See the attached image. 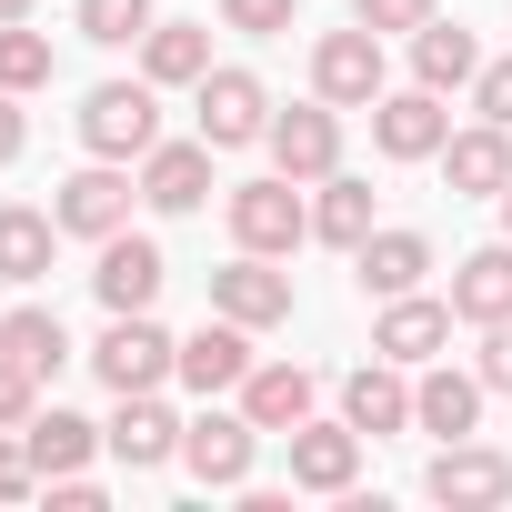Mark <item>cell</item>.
<instances>
[{"label":"cell","mask_w":512,"mask_h":512,"mask_svg":"<svg viewBox=\"0 0 512 512\" xmlns=\"http://www.w3.org/2000/svg\"><path fill=\"white\" fill-rule=\"evenodd\" d=\"M231 241H241V251H272V262H282V251H302V241H312V201H302V181H292V171L241 181V191H231Z\"/></svg>","instance_id":"6da1fadb"},{"label":"cell","mask_w":512,"mask_h":512,"mask_svg":"<svg viewBox=\"0 0 512 512\" xmlns=\"http://www.w3.org/2000/svg\"><path fill=\"white\" fill-rule=\"evenodd\" d=\"M91 372H101L111 392H161V382L181 372V342H171L151 312H111V332L91 342Z\"/></svg>","instance_id":"7a4b0ae2"},{"label":"cell","mask_w":512,"mask_h":512,"mask_svg":"<svg viewBox=\"0 0 512 512\" xmlns=\"http://www.w3.org/2000/svg\"><path fill=\"white\" fill-rule=\"evenodd\" d=\"M81 141H91V161H141V151L161 141L151 81H101V91L81 101Z\"/></svg>","instance_id":"3957f363"},{"label":"cell","mask_w":512,"mask_h":512,"mask_svg":"<svg viewBox=\"0 0 512 512\" xmlns=\"http://www.w3.org/2000/svg\"><path fill=\"white\" fill-rule=\"evenodd\" d=\"M312 91H322L332 111H372V101H382V31H372V21L322 31V41H312Z\"/></svg>","instance_id":"277c9868"},{"label":"cell","mask_w":512,"mask_h":512,"mask_svg":"<svg viewBox=\"0 0 512 512\" xmlns=\"http://www.w3.org/2000/svg\"><path fill=\"white\" fill-rule=\"evenodd\" d=\"M131 201H141V181H131L121 161H91V171H71V181L51 191V221H61L71 241H111V231H131Z\"/></svg>","instance_id":"5b68a950"},{"label":"cell","mask_w":512,"mask_h":512,"mask_svg":"<svg viewBox=\"0 0 512 512\" xmlns=\"http://www.w3.org/2000/svg\"><path fill=\"white\" fill-rule=\"evenodd\" d=\"M191 91H201V101H191V121H201V141H211V151L272 141V91L251 81V71H201Z\"/></svg>","instance_id":"8992f818"},{"label":"cell","mask_w":512,"mask_h":512,"mask_svg":"<svg viewBox=\"0 0 512 512\" xmlns=\"http://www.w3.org/2000/svg\"><path fill=\"white\" fill-rule=\"evenodd\" d=\"M251 452H262V422H251V412H201V422H181V462H191L201 492H241V482H251Z\"/></svg>","instance_id":"52a82bcc"},{"label":"cell","mask_w":512,"mask_h":512,"mask_svg":"<svg viewBox=\"0 0 512 512\" xmlns=\"http://www.w3.org/2000/svg\"><path fill=\"white\" fill-rule=\"evenodd\" d=\"M272 171H292V181H332L342 171V111L322 91L292 101V111H272Z\"/></svg>","instance_id":"ba28073f"},{"label":"cell","mask_w":512,"mask_h":512,"mask_svg":"<svg viewBox=\"0 0 512 512\" xmlns=\"http://www.w3.org/2000/svg\"><path fill=\"white\" fill-rule=\"evenodd\" d=\"M422 492L452 502V512H492V502H512V452H492V442H442L432 472H422Z\"/></svg>","instance_id":"9c48e42d"},{"label":"cell","mask_w":512,"mask_h":512,"mask_svg":"<svg viewBox=\"0 0 512 512\" xmlns=\"http://www.w3.org/2000/svg\"><path fill=\"white\" fill-rule=\"evenodd\" d=\"M161 282H171V262H161V241H141V231H111V241H101V262H91L101 312H151Z\"/></svg>","instance_id":"30bf717a"},{"label":"cell","mask_w":512,"mask_h":512,"mask_svg":"<svg viewBox=\"0 0 512 512\" xmlns=\"http://www.w3.org/2000/svg\"><path fill=\"white\" fill-rule=\"evenodd\" d=\"M211 312H231L241 332L292 322V272H272V251H241L231 272H211Z\"/></svg>","instance_id":"8fae6325"},{"label":"cell","mask_w":512,"mask_h":512,"mask_svg":"<svg viewBox=\"0 0 512 512\" xmlns=\"http://www.w3.org/2000/svg\"><path fill=\"white\" fill-rule=\"evenodd\" d=\"M372 141H382V161H432V151L452 141L442 91H382V101H372Z\"/></svg>","instance_id":"7c38bea8"},{"label":"cell","mask_w":512,"mask_h":512,"mask_svg":"<svg viewBox=\"0 0 512 512\" xmlns=\"http://www.w3.org/2000/svg\"><path fill=\"white\" fill-rule=\"evenodd\" d=\"M432 161H442V181H452L462 201H502V191H512V131H502V121H472V131H452Z\"/></svg>","instance_id":"4fadbf2b"},{"label":"cell","mask_w":512,"mask_h":512,"mask_svg":"<svg viewBox=\"0 0 512 512\" xmlns=\"http://www.w3.org/2000/svg\"><path fill=\"white\" fill-rule=\"evenodd\" d=\"M282 442H292V482L302 492H352L362 482V432L352 422H292Z\"/></svg>","instance_id":"5bb4252c"},{"label":"cell","mask_w":512,"mask_h":512,"mask_svg":"<svg viewBox=\"0 0 512 512\" xmlns=\"http://www.w3.org/2000/svg\"><path fill=\"white\" fill-rule=\"evenodd\" d=\"M141 201L151 211H201L211 201V141H151L141 151Z\"/></svg>","instance_id":"9a60e30c"},{"label":"cell","mask_w":512,"mask_h":512,"mask_svg":"<svg viewBox=\"0 0 512 512\" xmlns=\"http://www.w3.org/2000/svg\"><path fill=\"white\" fill-rule=\"evenodd\" d=\"M181 382H191L201 402H211V392H241V382H251V332H241L231 312H211V322L181 342Z\"/></svg>","instance_id":"2e32d148"},{"label":"cell","mask_w":512,"mask_h":512,"mask_svg":"<svg viewBox=\"0 0 512 512\" xmlns=\"http://www.w3.org/2000/svg\"><path fill=\"white\" fill-rule=\"evenodd\" d=\"M452 322H512V241H482L452 262Z\"/></svg>","instance_id":"e0dca14e"},{"label":"cell","mask_w":512,"mask_h":512,"mask_svg":"<svg viewBox=\"0 0 512 512\" xmlns=\"http://www.w3.org/2000/svg\"><path fill=\"white\" fill-rule=\"evenodd\" d=\"M442 342H452V302H422V292L382 302V322H372L382 362H442Z\"/></svg>","instance_id":"ac0fdd59"},{"label":"cell","mask_w":512,"mask_h":512,"mask_svg":"<svg viewBox=\"0 0 512 512\" xmlns=\"http://www.w3.org/2000/svg\"><path fill=\"white\" fill-rule=\"evenodd\" d=\"M342 422H352L362 442L412 432V382H402V362H362V372L342 382Z\"/></svg>","instance_id":"d6986e66"},{"label":"cell","mask_w":512,"mask_h":512,"mask_svg":"<svg viewBox=\"0 0 512 512\" xmlns=\"http://www.w3.org/2000/svg\"><path fill=\"white\" fill-rule=\"evenodd\" d=\"M101 452H111L121 472H161V462L181 452V422H171V412H161L151 392H121V422L101 432Z\"/></svg>","instance_id":"ffe728a7"},{"label":"cell","mask_w":512,"mask_h":512,"mask_svg":"<svg viewBox=\"0 0 512 512\" xmlns=\"http://www.w3.org/2000/svg\"><path fill=\"white\" fill-rule=\"evenodd\" d=\"M201 71H211V21H151L141 31V81L151 91H181Z\"/></svg>","instance_id":"44dd1931"},{"label":"cell","mask_w":512,"mask_h":512,"mask_svg":"<svg viewBox=\"0 0 512 512\" xmlns=\"http://www.w3.org/2000/svg\"><path fill=\"white\" fill-rule=\"evenodd\" d=\"M472 422H482V372H452V362H442V372H422V382H412V432L462 442Z\"/></svg>","instance_id":"7402d4cb"},{"label":"cell","mask_w":512,"mask_h":512,"mask_svg":"<svg viewBox=\"0 0 512 512\" xmlns=\"http://www.w3.org/2000/svg\"><path fill=\"white\" fill-rule=\"evenodd\" d=\"M352 262H362V292H372V302H402V292H422V272H432V241H422V231H372Z\"/></svg>","instance_id":"603a6c76"},{"label":"cell","mask_w":512,"mask_h":512,"mask_svg":"<svg viewBox=\"0 0 512 512\" xmlns=\"http://www.w3.org/2000/svg\"><path fill=\"white\" fill-rule=\"evenodd\" d=\"M312 372L302 362H251V382H241V412L262 422V432H292V422H312Z\"/></svg>","instance_id":"cb8c5ba5"},{"label":"cell","mask_w":512,"mask_h":512,"mask_svg":"<svg viewBox=\"0 0 512 512\" xmlns=\"http://www.w3.org/2000/svg\"><path fill=\"white\" fill-rule=\"evenodd\" d=\"M51 241H61V221L51 211H31V201H0V282H41L51 272Z\"/></svg>","instance_id":"d4e9b609"},{"label":"cell","mask_w":512,"mask_h":512,"mask_svg":"<svg viewBox=\"0 0 512 512\" xmlns=\"http://www.w3.org/2000/svg\"><path fill=\"white\" fill-rule=\"evenodd\" d=\"M21 442H31L41 482H71V472H91V452H101V432H91L81 412H31V422H21Z\"/></svg>","instance_id":"484cf974"},{"label":"cell","mask_w":512,"mask_h":512,"mask_svg":"<svg viewBox=\"0 0 512 512\" xmlns=\"http://www.w3.org/2000/svg\"><path fill=\"white\" fill-rule=\"evenodd\" d=\"M412 71H422V91H462V81L482 71V51H472V31H462V21H442V11H432V21L412 31Z\"/></svg>","instance_id":"4316f807"},{"label":"cell","mask_w":512,"mask_h":512,"mask_svg":"<svg viewBox=\"0 0 512 512\" xmlns=\"http://www.w3.org/2000/svg\"><path fill=\"white\" fill-rule=\"evenodd\" d=\"M0 352L11 362H31L41 382L71 362V332H61V312H41V302H21V312H0Z\"/></svg>","instance_id":"83f0119b"},{"label":"cell","mask_w":512,"mask_h":512,"mask_svg":"<svg viewBox=\"0 0 512 512\" xmlns=\"http://www.w3.org/2000/svg\"><path fill=\"white\" fill-rule=\"evenodd\" d=\"M312 231H322L332 251H362V241H372V181H342V171H332L322 201H312Z\"/></svg>","instance_id":"f1b7e54d"},{"label":"cell","mask_w":512,"mask_h":512,"mask_svg":"<svg viewBox=\"0 0 512 512\" xmlns=\"http://www.w3.org/2000/svg\"><path fill=\"white\" fill-rule=\"evenodd\" d=\"M51 81V41L31 21H0V91H41Z\"/></svg>","instance_id":"f546056e"},{"label":"cell","mask_w":512,"mask_h":512,"mask_svg":"<svg viewBox=\"0 0 512 512\" xmlns=\"http://www.w3.org/2000/svg\"><path fill=\"white\" fill-rule=\"evenodd\" d=\"M81 41H101V51H131L141 31H151V0H81Z\"/></svg>","instance_id":"4dcf8cb0"},{"label":"cell","mask_w":512,"mask_h":512,"mask_svg":"<svg viewBox=\"0 0 512 512\" xmlns=\"http://www.w3.org/2000/svg\"><path fill=\"white\" fill-rule=\"evenodd\" d=\"M41 412V372L31 362H11V352H0V432H21Z\"/></svg>","instance_id":"1f68e13d"},{"label":"cell","mask_w":512,"mask_h":512,"mask_svg":"<svg viewBox=\"0 0 512 512\" xmlns=\"http://www.w3.org/2000/svg\"><path fill=\"white\" fill-rule=\"evenodd\" d=\"M292 11H302V0H221V21H231V31H251V41L292 31Z\"/></svg>","instance_id":"d6a6232c"},{"label":"cell","mask_w":512,"mask_h":512,"mask_svg":"<svg viewBox=\"0 0 512 512\" xmlns=\"http://www.w3.org/2000/svg\"><path fill=\"white\" fill-rule=\"evenodd\" d=\"M442 11V0H352V21H372V31H422Z\"/></svg>","instance_id":"836d02e7"},{"label":"cell","mask_w":512,"mask_h":512,"mask_svg":"<svg viewBox=\"0 0 512 512\" xmlns=\"http://www.w3.org/2000/svg\"><path fill=\"white\" fill-rule=\"evenodd\" d=\"M472 101H482V121L512 131V61H482V71H472Z\"/></svg>","instance_id":"e575fe53"},{"label":"cell","mask_w":512,"mask_h":512,"mask_svg":"<svg viewBox=\"0 0 512 512\" xmlns=\"http://www.w3.org/2000/svg\"><path fill=\"white\" fill-rule=\"evenodd\" d=\"M41 492V462H31V442H0V502H31Z\"/></svg>","instance_id":"d590c367"},{"label":"cell","mask_w":512,"mask_h":512,"mask_svg":"<svg viewBox=\"0 0 512 512\" xmlns=\"http://www.w3.org/2000/svg\"><path fill=\"white\" fill-rule=\"evenodd\" d=\"M482 392H512V322L482 332Z\"/></svg>","instance_id":"8d00e7d4"},{"label":"cell","mask_w":512,"mask_h":512,"mask_svg":"<svg viewBox=\"0 0 512 512\" xmlns=\"http://www.w3.org/2000/svg\"><path fill=\"white\" fill-rule=\"evenodd\" d=\"M21 141H31V121H21V91H0V161H21Z\"/></svg>","instance_id":"74e56055"},{"label":"cell","mask_w":512,"mask_h":512,"mask_svg":"<svg viewBox=\"0 0 512 512\" xmlns=\"http://www.w3.org/2000/svg\"><path fill=\"white\" fill-rule=\"evenodd\" d=\"M0 21H31V0H0Z\"/></svg>","instance_id":"f35d334b"},{"label":"cell","mask_w":512,"mask_h":512,"mask_svg":"<svg viewBox=\"0 0 512 512\" xmlns=\"http://www.w3.org/2000/svg\"><path fill=\"white\" fill-rule=\"evenodd\" d=\"M502 241H512V191H502Z\"/></svg>","instance_id":"ab89813d"}]
</instances>
